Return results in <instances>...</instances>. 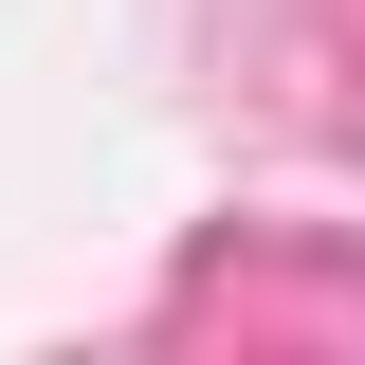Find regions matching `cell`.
<instances>
[]
</instances>
